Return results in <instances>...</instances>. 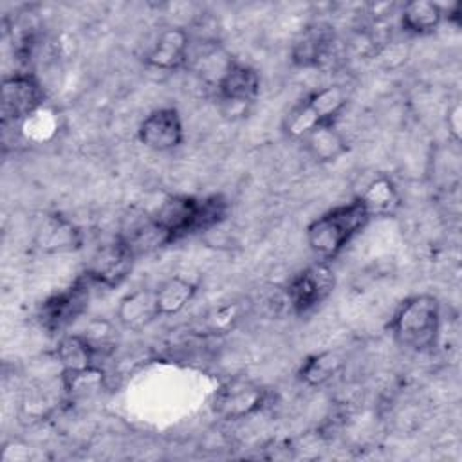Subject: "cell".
Masks as SVG:
<instances>
[{
  "label": "cell",
  "mask_w": 462,
  "mask_h": 462,
  "mask_svg": "<svg viewBox=\"0 0 462 462\" xmlns=\"http://www.w3.org/2000/svg\"><path fill=\"white\" fill-rule=\"evenodd\" d=\"M34 245L43 254L78 251L83 245V233L70 218L61 213H51L36 229Z\"/></svg>",
  "instance_id": "13"
},
{
  "label": "cell",
  "mask_w": 462,
  "mask_h": 462,
  "mask_svg": "<svg viewBox=\"0 0 462 462\" xmlns=\"http://www.w3.org/2000/svg\"><path fill=\"white\" fill-rule=\"evenodd\" d=\"M366 209L356 197L350 202L337 204L305 227L309 249L323 262L334 260L370 222Z\"/></svg>",
  "instance_id": "3"
},
{
  "label": "cell",
  "mask_w": 462,
  "mask_h": 462,
  "mask_svg": "<svg viewBox=\"0 0 462 462\" xmlns=\"http://www.w3.org/2000/svg\"><path fill=\"white\" fill-rule=\"evenodd\" d=\"M370 218L395 217L402 206V197L397 184L384 173L374 177L357 195Z\"/></svg>",
  "instance_id": "15"
},
{
  "label": "cell",
  "mask_w": 462,
  "mask_h": 462,
  "mask_svg": "<svg viewBox=\"0 0 462 462\" xmlns=\"http://www.w3.org/2000/svg\"><path fill=\"white\" fill-rule=\"evenodd\" d=\"M345 363L346 361L339 350L316 352L305 357V361H301L296 375L300 383L307 386H323L330 383L345 368Z\"/></svg>",
  "instance_id": "19"
},
{
  "label": "cell",
  "mask_w": 462,
  "mask_h": 462,
  "mask_svg": "<svg viewBox=\"0 0 462 462\" xmlns=\"http://www.w3.org/2000/svg\"><path fill=\"white\" fill-rule=\"evenodd\" d=\"M336 289V273L328 262H314L291 276L285 298L296 316H305L325 303Z\"/></svg>",
  "instance_id": "6"
},
{
  "label": "cell",
  "mask_w": 462,
  "mask_h": 462,
  "mask_svg": "<svg viewBox=\"0 0 462 462\" xmlns=\"http://www.w3.org/2000/svg\"><path fill=\"white\" fill-rule=\"evenodd\" d=\"M444 20V5L430 0L408 2L401 11V27L413 36H428L435 32Z\"/></svg>",
  "instance_id": "18"
},
{
  "label": "cell",
  "mask_w": 462,
  "mask_h": 462,
  "mask_svg": "<svg viewBox=\"0 0 462 462\" xmlns=\"http://www.w3.org/2000/svg\"><path fill=\"white\" fill-rule=\"evenodd\" d=\"M135 258L137 256L132 253V249L119 236H116L110 244L101 245L92 254L83 274L96 287L114 289L126 280Z\"/></svg>",
  "instance_id": "9"
},
{
  "label": "cell",
  "mask_w": 462,
  "mask_h": 462,
  "mask_svg": "<svg viewBox=\"0 0 462 462\" xmlns=\"http://www.w3.org/2000/svg\"><path fill=\"white\" fill-rule=\"evenodd\" d=\"M348 105V96L339 85H325L307 94L283 117L282 130L289 139L301 141L312 128L336 125Z\"/></svg>",
  "instance_id": "4"
},
{
  "label": "cell",
  "mask_w": 462,
  "mask_h": 462,
  "mask_svg": "<svg viewBox=\"0 0 462 462\" xmlns=\"http://www.w3.org/2000/svg\"><path fill=\"white\" fill-rule=\"evenodd\" d=\"M269 399V392L260 383L236 375L224 381L211 397V411L224 420H240L258 413Z\"/></svg>",
  "instance_id": "8"
},
{
  "label": "cell",
  "mask_w": 462,
  "mask_h": 462,
  "mask_svg": "<svg viewBox=\"0 0 462 462\" xmlns=\"http://www.w3.org/2000/svg\"><path fill=\"white\" fill-rule=\"evenodd\" d=\"M307 153L319 164L336 162L341 159L348 150L346 137L337 130L336 125H321L312 128L303 139H301Z\"/></svg>",
  "instance_id": "17"
},
{
  "label": "cell",
  "mask_w": 462,
  "mask_h": 462,
  "mask_svg": "<svg viewBox=\"0 0 462 462\" xmlns=\"http://www.w3.org/2000/svg\"><path fill=\"white\" fill-rule=\"evenodd\" d=\"M92 287H96L83 273L65 289L51 294L40 303L38 321L49 334H60L69 328L88 307Z\"/></svg>",
  "instance_id": "7"
},
{
  "label": "cell",
  "mask_w": 462,
  "mask_h": 462,
  "mask_svg": "<svg viewBox=\"0 0 462 462\" xmlns=\"http://www.w3.org/2000/svg\"><path fill=\"white\" fill-rule=\"evenodd\" d=\"M440 303L437 296L420 292L404 298L393 310L388 330L392 339L404 350L431 352L440 337Z\"/></svg>",
  "instance_id": "2"
},
{
  "label": "cell",
  "mask_w": 462,
  "mask_h": 462,
  "mask_svg": "<svg viewBox=\"0 0 462 462\" xmlns=\"http://www.w3.org/2000/svg\"><path fill=\"white\" fill-rule=\"evenodd\" d=\"M462 108L458 103H455L451 108H448V116H446V125H448V134L451 135V139L455 143H460V128H462Z\"/></svg>",
  "instance_id": "21"
},
{
  "label": "cell",
  "mask_w": 462,
  "mask_h": 462,
  "mask_svg": "<svg viewBox=\"0 0 462 462\" xmlns=\"http://www.w3.org/2000/svg\"><path fill=\"white\" fill-rule=\"evenodd\" d=\"M334 42H336V34L330 23L327 22L309 23L294 38L289 51V58L294 67L318 69L328 60L334 49Z\"/></svg>",
  "instance_id": "12"
},
{
  "label": "cell",
  "mask_w": 462,
  "mask_h": 462,
  "mask_svg": "<svg viewBox=\"0 0 462 462\" xmlns=\"http://www.w3.org/2000/svg\"><path fill=\"white\" fill-rule=\"evenodd\" d=\"M155 303L159 316H173L184 310L197 294V283L184 276H170L155 289Z\"/></svg>",
  "instance_id": "20"
},
{
  "label": "cell",
  "mask_w": 462,
  "mask_h": 462,
  "mask_svg": "<svg viewBox=\"0 0 462 462\" xmlns=\"http://www.w3.org/2000/svg\"><path fill=\"white\" fill-rule=\"evenodd\" d=\"M188 58L189 34L182 27H168L144 54V63L157 70H179L186 65Z\"/></svg>",
  "instance_id": "14"
},
{
  "label": "cell",
  "mask_w": 462,
  "mask_h": 462,
  "mask_svg": "<svg viewBox=\"0 0 462 462\" xmlns=\"http://www.w3.org/2000/svg\"><path fill=\"white\" fill-rule=\"evenodd\" d=\"M260 74L242 61H227L217 79V96L224 105L247 106L260 96Z\"/></svg>",
  "instance_id": "11"
},
{
  "label": "cell",
  "mask_w": 462,
  "mask_h": 462,
  "mask_svg": "<svg viewBox=\"0 0 462 462\" xmlns=\"http://www.w3.org/2000/svg\"><path fill=\"white\" fill-rule=\"evenodd\" d=\"M184 123L177 108L161 106L152 110L137 126V139L153 152H171L184 143Z\"/></svg>",
  "instance_id": "10"
},
{
  "label": "cell",
  "mask_w": 462,
  "mask_h": 462,
  "mask_svg": "<svg viewBox=\"0 0 462 462\" xmlns=\"http://www.w3.org/2000/svg\"><path fill=\"white\" fill-rule=\"evenodd\" d=\"M117 323L128 330H141L159 316L153 289H135L119 300L116 310Z\"/></svg>",
  "instance_id": "16"
},
{
  "label": "cell",
  "mask_w": 462,
  "mask_h": 462,
  "mask_svg": "<svg viewBox=\"0 0 462 462\" xmlns=\"http://www.w3.org/2000/svg\"><path fill=\"white\" fill-rule=\"evenodd\" d=\"M229 202L224 195L208 197L171 195L152 215L164 245L175 244L189 235L209 231L226 220Z\"/></svg>",
  "instance_id": "1"
},
{
  "label": "cell",
  "mask_w": 462,
  "mask_h": 462,
  "mask_svg": "<svg viewBox=\"0 0 462 462\" xmlns=\"http://www.w3.org/2000/svg\"><path fill=\"white\" fill-rule=\"evenodd\" d=\"M0 88V112L4 126L23 125L43 106L45 88L34 72L18 70L4 76Z\"/></svg>",
  "instance_id": "5"
}]
</instances>
